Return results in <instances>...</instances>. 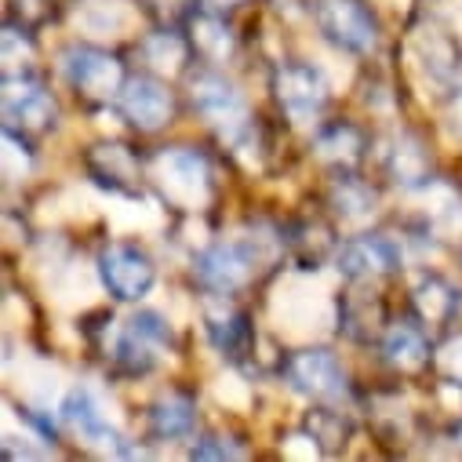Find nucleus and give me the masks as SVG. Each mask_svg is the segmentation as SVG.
<instances>
[{"mask_svg": "<svg viewBox=\"0 0 462 462\" xmlns=\"http://www.w3.org/2000/svg\"><path fill=\"white\" fill-rule=\"evenodd\" d=\"M153 182H157L161 197L179 211H200V208H208V200L215 193L208 157L189 146L161 150L153 157Z\"/></svg>", "mask_w": 462, "mask_h": 462, "instance_id": "nucleus-1", "label": "nucleus"}, {"mask_svg": "<svg viewBox=\"0 0 462 462\" xmlns=\"http://www.w3.org/2000/svg\"><path fill=\"white\" fill-rule=\"evenodd\" d=\"M317 30L328 44L350 55H372L379 48V19L368 0H313Z\"/></svg>", "mask_w": 462, "mask_h": 462, "instance_id": "nucleus-2", "label": "nucleus"}, {"mask_svg": "<svg viewBox=\"0 0 462 462\" xmlns=\"http://www.w3.org/2000/svg\"><path fill=\"white\" fill-rule=\"evenodd\" d=\"M59 69H62L66 84L77 95L95 98V102L117 98L121 88H125V80H128L121 59L102 51V48H95V44H73V48H66L62 59H59Z\"/></svg>", "mask_w": 462, "mask_h": 462, "instance_id": "nucleus-3", "label": "nucleus"}, {"mask_svg": "<svg viewBox=\"0 0 462 462\" xmlns=\"http://www.w3.org/2000/svg\"><path fill=\"white\" fill-rule=\"evenodd\" d=\"M255 266H259L255 241H218L193 259V277L215 295H234L252 281Z\"/></svg>", "mask_w": 462, "mask_h": 462, "instance_id": "nucleus-4", "label": "nucleus"}, {"mask_svg": "<svg viewBox=\"0 0 462 462\" xmlns=\"http://www.w3.org/2000/svg\"><path fill=\"white\" fill-rule=\"evenodd\" d=\"M189 95H193V106L197 113L218 128L222 139H229L234 132H241L245 125H252V113H248V102L241 95V88L234 80H226L222 73L215 69H200L189 77Z\"/></svg>", "mask_w": 462, "mask_h": 462, "instance_id": "nucleus-5", "label": "nucleus"}, {"mask_svg": "<svg viewBox=\"0 0 462 462\" xmlns=\"http://www.w3.org/2000/svg\"><path fill=\"white\" fill-rule=\"evenodd\" d=\"M171 346V328L161 313L153 310H139L113 342V361H117L128 375H146L157 368V361L164 357V350Z\"/></svg>", "mask_w": 462, "mask_h": 462, "instance_id": "nucleus-6", "label": "nucleus"}, {"mask_svg": "<svg viewBox=\"0 0 462 462\" xmlns=\"http://www.w3.org/2000/svg\"><path fill=\"white\" fill-rule=\"evenodd\" d=\"M59 125V106L51 91L30 77V73H8L5 77V128H15L23 135H41Z\"/></svg>", "mask_w": 462, "mask_h": 462, "instance_id": "nucleus-7", "label": "nucleus"}, {"mask_svg": "<svg viewBox=\"0 0 462 462\" xmlns=\"http://www.w3.org/2000/svg\"><path fill=\"white\" fill-rule=\"evenodd\" d=\"M273 95L295 125H310L324 113V106L331 98V88H328V77L317 66L281 62L277 73H273Z\"/></svg>", "mask_w": 462, "mask_h": 462, "instance_id": "nucleus-8", "label": "nucleus"}, {"mask_svg": "<svg viewBox=\"0 0 462 462\" xmlns=\"http://www.w3.org/2000/svg\"><path fill=\"white\" fill-rule=\"evenodd\" d=\"M284 379L295 393L320 401V404H338L350 393V383H346V372L338 365L335 354L328 350H299L288 357L284 365Z\"/></svg>", "mask_w": 462, "mask_h": 462, "instance_id": "nucleus-9", "label": "nucleus"}, {"mask_svg": "<svg viewBox=\"0 0 462 462\" xmlns=\"http://www.w3.org/2000/svg\"><path fill=\"white\" fill-rule=\"evenodd\" d=\"M98 277L106 284V291L121 302H139L153 291L157 284V266L146 252L132 248V245H109L98 255Z\"/></svg>", "mask_w": 462, "mask_h": 462, "instance_id": "nucleus-10", "label": "nucleus"}, {"mask_svg": "<svg viewBox=\"0 0 462 462\" xmlns=\"http://www.w3.org/2000/svg\"><path fill=\"white\" fill-rule=\"evenodd\" d=\"M117 106L132 121V128H139V132H161L175 117V95L168 91L164 80H157L150 73L128 77L117 95Z\"/></svg>", "mask_w": 462, "mask_h": 462, "instance_id": "nucleus-11", "label": "nucleus"}, {"mask_svg": "<svg viewBox=\"0 0 462 462\" xmlns=\"http://www.w3.org/2000/svg\"><path fill=\"white\" fill-rule=\"evenodd\" d=\"M59 422H62L69 433H77L80 440L95 444V448H117V451H125L117 430L109 426V415H106L102 401H98L95 390H88V386H73V390L62 397V404H59Z\"/></svg>", "mask_w": 462, "mask_h": 462, "instance_id": "nucleus-12", "label": "nucleus"}, {"mask_svg": "<svg viewBox=\"0 0 462 462\" xmlns=\"http://www.w3.org/2000/svg\"><path fill=\"white\" fill-rule=\"evenodd\" d=\"M335 266L350 281H375L401 266V248H397V241H390L383 234H365V237L346 241L335 252Z\"/></svg>", "mask_w": 462, "mask_h": 462, "instance_id": "nucleus-13", "label": "nucleus"}, {"mask_svg": "<svg viewBox=\"0 0 462 462\" xmlns=\"http://www.w3.org/2000/svg\"><path fill=\"white\" fill-rule=\"evenodd\" d=\"M84 164H88L91 182H98L109 193H132L139 186L143 164H139L135 150L125 146V143H98V146H91Z\"/></svg>", "mask_w": 462, "mask_h": 462, "instance_id": "nucleus-14", "label": "nucleus"}, {"mask_svg": "<svg viewBox=\"0 0 462 462\" xmlns=\"http://www.w3.org/2000/svg\"><path fill=\"white\" fill-rule=\"evenodd\" d=\"M386 175L401 186V189H426L433 182V164H430V150L415 132H397L386 143Z\"/></svg>", "mask_w": 462, "mask_h": 462, "instance_id": "nucleus-15", "label": "nucleus"}, {"mask_svg": "<svg viewBox=\"0 0 462 462\" xmlns=\"http://www.w3.org/2000/svg\"><path fill=\"white\" fill-rule=\"evenodd\" d=\"M204 331H208L215 350L222 357H229V361H241L252 350V338H255L248 313L237 310V306H229L226 295H222V302H211L204 310Z\"/></svg>", "mask_w": 462, "mask_h": 462, "instance_id": "nucleus-16", "label": "nucleus"}, {"mask_svg": "<svg viewBox=\"0 0 462 462\" xmlns=\"http://www.w3.org/2000/svg\"><path fill=\"white\" fill-rule=\"evenodd\" d=\"M193 422H197V404L189 393L168 390L150 404V433L157 440H182L193 433Z\"/></svg>", "mask_w": 462, "mask_h": 462, "instance_id": "nucleus-17", "label": "nucleus"}, {"mask_svg": "<svg viewBox=\"0 0 462 462\" xmlns=\"http://www.w3.org/2000/svg\"><path fill=\"white\" fill-rule=\"evenodd\" d=\"M383 354L397 372H408V375L422 372L433 357L422 328H415V324H390L383 335Z\"/></svg>", "mask_w": 462, "mask_h": 462, "instance_id": "nucleus-18", "label": "nucleus"}, {"mask_svg": "<svg viewBox=\"0 0 462 462\" xmlns=\"http://www.w3.org/2000/svg\"><path fill=\"white\" fill-rule=\"evenodd\" d=\"M313 153H317V161H324L331 168L350 171L365 153V135H361V128L342 125V121L338 125H324L317 132V139H313Z\"/></svg>", "mask_w": 462, "mask_h": 462, "instance_id": "nucleus-19", "label": "nucleus"}, {"mask_svg": "<svg viewBox=\"0 0 462 462\" xmlns=\"http://www.w3.org/2000/svg\"><path fill=\"white\" fill-rule=\"evenodd\" d=\"M189 44L208 62H226V59H234V51H237V37H234V30L226 26V19L218 12H200V15L189 19Z\"/></svg>", "mask_w": 462, "mask_h": 462, "instance_id": "nucleus-20", "label": "nucleus"}, {"mask_svg": "<svg viewBox=\"0 0 462 462\" xmlns=\"http://www.w3.org/2000/svg\"><path fill=\"white\" fill-rule=\"evenodd\" d=\"M411 302L426 324H444L458 310V291L440 273H419L411 284Z\"/></svg>", "mask_w": 462, "mask_h": 462, "instance_id": "nucleus-21", "label": "nucleus"}, {"mask_svg": "<svg viewBox=\"0 0 462 462\" xmlns=\"http://www.w3.org/2000/svg\"><path fill=\"white\" fill-rule=\"evenodd\" d=\"M375 204H379V197H375V189L368 182H361L354 175L335 179V186H331V208H335V215L342 222H365V218H372L375 215Z\"/></svg>", "mask_w": 462, "mask_h": 462, "instance_id": "nucleus-22", "label": "nucleus"}, {"mask_svg": "<svg viewBox=\"0 0 462 462\" xmlns=\"http://www.w3.org/2000/svg\"><path fill=\"white\" fill-rule=\"evenodd\" d=\"M77 23L80 30L95 33V37H121L132 23L125 0H84L77 8Z\"/></svg>", "mask_w": 462, "mask_h": 462, "instance_id": "nucleus-23", "label": "nucleus"}, {"mask_svg": "<svg viewBox=\"0 0 462 462\" xmlns=\"http://www.w3.org/2000/svg\"><path fill=\"white\" fill-rule=\"evenodd\" d=\"M189 48L193 44L186 37H179L175 30H157V33H150L143 41V59L153 69H161V73H179L182 62H186V55H189Z\"/></svg>", "mask_w": 462, "mask_h": 462, "instance_id": "nucleus-24", "label": "nucleus"}, {"mask_svg": "<svg viewBox=\"0 0 462 462\" xmlns=\"http://www.w3.org/2000/svg\"><path fill=\"white\" fill-rule=\"evenodd\" d=\"M33 168V153L23 143V135L15 128H5V175L8 179H23Z\"/></svg>", "mask_w": 462, "mask_h": 462, "instance_id": "nucleus-25", "label": "nucleus"}, {"mask_svg": "<svg viewBox=\"0 0 462 462\" xmlns=\"http://www.w3.org/2000/svg\"><path fill=\"white\" fill-rule=\"evenodd\" d=\"M33 59V41L26 33L23 23H8L5 26V66H19V62H30Z\"/></svg>", "mask_w": 462, "mask_h": 462, "instance_id": "nucleus-26", "label": "nucleus"}, {"mask_svg": "<svg viewBox=\"0 0 462 462\" xmlns=\"http://www.w3.org/2000/svg\"><path fill=\"white\" fill-rule=\"evenodd\" d=\"M248 451L241 444H234L229 437H200L193 448H189V458H245Z\"/></svg>", "mask_w": 462, "mask_h": 462, "instance_id": "nucleus-27", "label": "nucleus"}, {"mask_svg": "<svg viewBox=\"0 0 462 462\" xmlns=\"http://www.w3.org/2000/svg\"><path fill=\"white\" fill-rule=\"evenodd\" d=\"M433 365L448 375V383L462 386V335H455V338H448L444 346H437Z\"/></svg>", "mask_w": 462, "mask_h": 462, "instance_id": "nucleus-28", "label": "nucleus"}, {"mask_svg": "<svg viewBox=\"0 0 462 462\" xmlns=\"http://www.w3.org/2000/svg\"><path fill=\"white\" fill-rule=\"evenodd\" d=\"M310 433H313V437H317L324 448H335V444L346 437V422H342L335 411H317V419H313Z\"/></svg>", "mask_w": 462, "mask_h": 462, "instance_id": "nucleus-29", "label": "nucleus"}, {"mask_svg": "<svg viewBox=\"0 0 462 462\" xmlns=\"http://www.w3.org/2000/svg\"><path fill=\"white\" fill-rule=\"evenodd\" d=\"M12 12H15V23L41 26L51 15V0H12Z\"/></svg>", "mask_w": 462, "mask_h": 462, "instance_id": "nucleus-30", "label": "nucleus"}, {"mask_svg": "<svg viewBox=\"0 0 462 462\" xmlns=\"http://www.w3.org/2000/svg\"><path fill=\"white\" fill-rule=\"evenodd\" d=\"M248 0H200V8L204 12H218V15H226V12H237V8H245Z\"/></svg>", "mask_w": 462, "mask_h": 462, "instance_id": "nucleus-31", "label": "nucleus"}, {"mask_svg": "<svg viewBox=\"0 0 462 462\" xmlns=\"http://www.w3.org/2000/svg\"><path fill=\"white\" fill-rule=\"evenodd\" d=\"M277 5H281V8H291V12H295V8H306L310 0H277Z\"/></svg>", "mask_w": 462, "mask_h": 462, "instance_id": "nucleus-32", "label": "nucleus"}, {"mask_svg": "<svg viewBox=\"0 0 462 462\" xmlns=\"http://www.w3.org/2000/svg\"><path fill=\"white\" fill-rule=\"evenodd\" d=\"M455 437H458V448H462V422H458V433Z\"/></svg>", "mask_w": 462, "mask_h": 462, "instance_id": "nucleus-33", "label": "nucleus"}]
</instances>
